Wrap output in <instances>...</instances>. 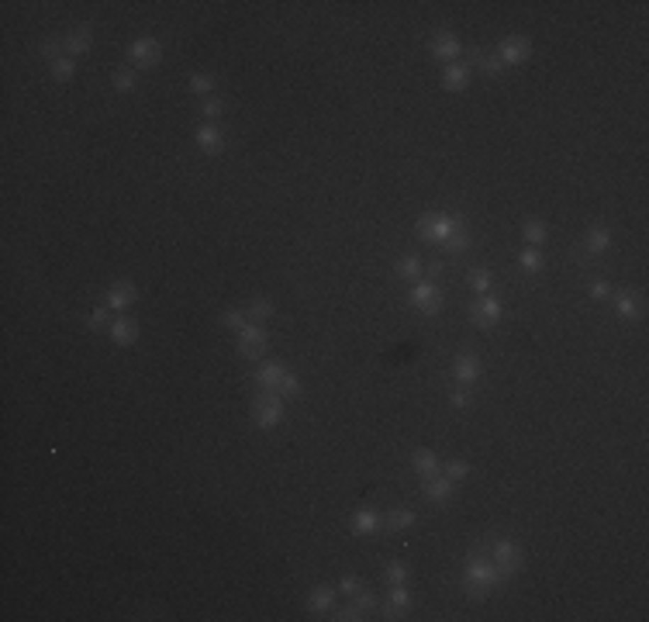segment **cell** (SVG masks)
<instances>
[{"instance_id": "1", "label": "cell", "mask_w": 649, "mask_h": 622, "mask_svg": "<svg viewBox=\"0 0 649 622\" xmlns=\"http://www.w3.org/2000/svg\"><path fill=\"white\" fill-rule=\"evenodd\" d=\"M463 577H467V581H480V584H491V588L504 581L501 570L494 567V560L487 557V543H477L467 553V570H463Z\"/></svg>"}, {"instance_id": "2", "label": "cell", "mask_w": 649, "mask_h": 622, "mask_svg": "<svg viewBox=\"0 0 649 622\" xmlns=\"http://www.w3.org/2000/svg\"><path fill=\"white\" fill-rule=\"evenodd\" d=\"M487 543V557L494 560V567L501 570V577L508 581V577H515L521 567H525V560H521V550L511 540H484Z\"/></svg>"}, {"instance_id": "3", "label": "cell", "mask_w": 649, "mask_h": 622, "mask_svg": "<svg viewBox=\"0 0 649 622\" xmlns=\"http://www.w3.org/2000/svg\"><path fill=\"white\" fill-rule=\"evenodd\" d=\"M456 229H460V222L449 218V214H421V218H418V239H421V242H436V246H442Z\"/></svg>"}, {"instance_id": "4", "label": "cell", "mask_w": 649, "mask_h": 622, "mask_svg": "<svg viewBox=\"0 0 649 622\" xmlns=\"http://www.w3.org/2000/svg\"><path fill=\"white\" fill-rule=\"evenodd\" d=\"M253 418H256L260 429L280 425V418H284V398H280L277 391H262L260 398L253 401Z\"/></svg>"}, {"instance_id": "5", "label": "cell", "mask_w": 649, "mask_h": 622, "mask_svg": "<svg viewBox=\"0 0 649 622\" xmlns=\"http://www.w3.org/2000/svg\"><path fill=\"white\" fill-rule=\"evenodd\" d=\"M408 301H411L421 315H439L442 311V290L436 287V280H415L411 290H408Z\"/></svg>"}, {"instance_id": "6", "label": "cell", "mask_w": 649, "mask_h": 622, "mask_svg": "<svg viewBox=\"0 0 649 622\" xmlns=\"http://www.w3.org/2000/svg\"><path fill=\"white\" fill-rule=\"evenodd\" d=\"M238 353L245 356V360H260L262 353H266V329H262L260 322H245L242 329H238Z\"/></svg>"}, {"instance_id": "7", "label": "cell", "mask_w": 649, "mask_h": 622, "mask_svg": "<svg viewBox=\"0 0 649 622\" xmlns=\"http://www.w3.org/2000/svg\"><path fill=\"white\" fill-rule=\"evenodd\" d=\"M501 315H504V308H501V301L491 298V294H484L480 301L470 305V322H473L477 329H491V325H497Z\"/></svg>"}, {"instance_id": "8", "label": "cell", "mask_w": 649, "mask_h": 622, "mask_svg": "<svg viewBox=\"0 0 649 622\" xmlns=\"http://www.w3.org/2000/svg\"><path fill=\"white\" fill-rule=\"evenodd\" d=\"M528 55H532V45H528L525 35H508L497 49V59L504 66H521V62H528Z\"/></svg>"}, {"instance_id": "9", "label": "cell", "mask_w": 649, "mask_h": 622, "mask_svg": "<svg viewBox=\"0 0 649 622\" xmlns=\"http://www.w3.org/2000/svg\"><path fill=\"white\" fill-rule=\"evenodd\" d=\"M159 55H162V45H159L156 38H135L128 45V59L138 66V70H149V66H156L159 62Z\"/></svg>"}, {"instance_id": "10", "label": "cell", "mask_w": 649, "mask_h": 622, "mask_svg": "<svg viewBox=\"0 0 649 622\" xmlns=\"http://www.w3.org/2000/svg\"><path fill=\"white\" fill-rule=\"evenodd\" d=\"M408 609H411V591H408L404 584H394V588H390V595H387V605L380 609V612H384V619L387 622L401 619Z\"/></svg>"}, {"instance_id": "11", "label": "cell", "mask_w": 649, "mask_h": 622, "mask_svg": "<svg viewBox=\"0 0 649 622\" xmlns=\"http://www.w3.org/2000/svg\"><path fill=\"white\" fill-rule=\"evenodd\" d=\"M90 45H94V28L90 25H77L66 38H62V49H66L70 59H73V55H83V52H90Z\"/></svg>"}, {"instance_id": "12", "label": "cell", "mask_w": 649, "mask_h": 622, "mask_svg": "<svg viewBox=\"0 0 649 622\" xmlns=\"http://www.w3.org/2000/svg\"><path fill=\"white\" fill-rule=\"evenodd\" d=\"M460 52H463V45H460V38H456L453 31H439V35L432 38V55H436L439 62H445V66H449Z\"/></svg>"}, {"instance_id": "13", "label": "cell", "mask_w": 649, "mask_h": 622, "mask_svg": "<svg viewBox=\"0 0 649 622\" xmlns=\"http://www.w3.org/2000/svg\"><path fill=\"white\" fill-rule=\"evenodd\" d=\"M135 298H138V287L131 284V280H118V284L107 290V301H104V305L111 311H125L131 301H135Z\"/></svg>"}, {"instance_id": "14", "label": "cell", "mask_w": 649, "mask_h": 622, "mask_svg": "<svg viewBox=\"0 0 649 622\" xmlns=\"http://www.w3.org/2000/svg\"><path fill=\"white\" fill-rule=\"evenodd\" d=\"M421 491H425V498H428L432 505H445V501L453 498V481H449V477H439V474H432V477H425Z\"/></svg>"}, {"instance_id": "15", "label": "cell", "mask_w": 649, "mask_h": 622, "mask_svg": "<svg viewBox=\"0 0 649 622\" xmlns=\"http://www.w3.org/2000/svg\"><path fill=\"white\" fill-rule=\"evenodd\" d=\"M197 146H201V153L204 156H218L221 149H225V135H221V129L218 125H201L197 129Z\"/></svg>"}, {"instance_id": "16", "label": "cell", "mask_w": 649, "mask_h": 622, "mask_svg": "<svg viewBox=\"0 0 649 622\" xmlns=\"http://www.w3.org/2000/svg\"><path fill=\"white\" fill-rule=\"evenodd\" d=\"M107 329H111V339H114L118 346H131V342L138 339V322L128 318V315H118Z\"/></svg>"}, {"instance_id": "17", "label": "cell", "mask_w": 649, "mask_h": 622, "mask_svg": "<svg viewBox=\"0 0 649 622\" xmlns=\"http://www.w3.org/2000/svg\"><path fill=\"white\" fill-rule=\"evenodd\" d=\"M608 249H611V232H608L604 225L587 229V239H584V253H587V256H584V259L601 256V253H608Z\"/></svg>"}, {"instance_id": "18", "label": "cell", "mask_w": 649, "mask_h": 622, "mask_svg": "<svg viewBox=\"0 0 649 622\" xmlns=\"http://www.w3.org/2000/svg\"><path fill=\"white\" fill-rule=\"evenodd\" d=\"M453 373H456L460 384H473V381L480 377V360H477L473 353H460V356L453 360Z\"/></svg>"}, {"instance_id": "19", "label": "cell", "mask_w": 649, "mask_h": 622, "mask_svg": "<svg viewBox=\"0 0 649 622\" xmlns=\"http://www.w3.org/2000/svg\"><path fill=\"white\" fill-rule=\"evenodd\" d=\"M442 87L445 90H467L470 87V66L467 62H449L442 70Z\"/></svg>"}, {"instance_id": "20", "label": "cell", "mask_w": 649, "mask_h": 622, "mask_svg": "<svg viewBox=\"0 0 649 622\" xmlns=\"http://www.w3.org/2000/svg\"><path fill=\"white\" fill-rule=\"evenodd\" d=\"M284 377H287V370H284V363H280V360L262 363L260 370H256V381H260V388H262V391H277Z\"/></svg>"}, {"instance_id": "21", "label": "cell", "mask_w": 649, "mask_h": 622, "mask_svg": "<svg viewBox=\"0 0 649 622\" xmlns=\"http://www.w3.org/2000/svg\"><path fill=\"white\" fill-rule=\"evenodd\" d=\"M349 529H353L356 536H370V533L380 529V515H377L373 508H360V512H353V518H349Z\"/></svg>"}, {"instance_id": "22", "label": "cell", "mask_w": 649, "mask_h": 622, "mask_svg": "<svg viewBox=\"0 0 649 622\" xmlns=\"http://www.w3.org/2000/svg\"><path fill=\"white\" fill-rule=\"evenodd\" d=\"M411 466H415L418 477H432V474H439V457L432 449H415L411 453Z\"/></svg>"}, {"instance_id": "23", "label": "cell", "mask_w": 649, "mask_h": 622, "mask_svg": "<svg viewBox=\"0 0 649 622\" xmlns=\"http://www.w3.org/2000/svg\"><path fill=\"white\" fill-rule=\"evenodd\" d=\"M380 525L387 529V533H401V529H411L415 525V512L411 508H394L387 515L380 518Z\"/></svg>"}, {"instance_id": "24", "label": "cell", "mask_w": 649, "mask_h": 622, "mask_svg": "<svg viewBox=\"0 0 649 622\" xmlns=\"http://www.w3.org/2000/svg\"><path fill=\"white\" fill-rule=\"evenodd\" d=\"M332 601H335V591L328 584H318V588H311V595H308V612L321 616V612L332 609Z\"/></svg>"}, {"instance_id": "25", "label": "cell", "mask_w": 649, "mask_h": 622, "mask_svg": "<svg viewBox=\"0 0 649 622\" xmlns=\"http://www.w3.org/2000/svg\"><path fill=\"white\" fill-rule=\"evenodd\" d=\"M394 273L401 277V280H408V284H415L418 277H421V259L411 256V253H404V256H397L394 263Z\"/></svg>"}, {"instance_id": "26", "label": "cell", "mask_w": 649, "mask_h": 622, "mask_svg": "<svg viewBox=\"0 0 649 622\" xmlns=\"http://www.w3.org/2000/svg\"><path fill=\"white\" fill-rule=\"evenodd\" d=\"M470 246H473V239H470V232L463 229V225H460L456 232L442 242V249H445L449 256H463V253H470Z\"/></svg>"}, {"instance_id": "27", "label": "cell", "mask_w": 649, "mask_h": 622, "mask_svg": "<svg viewBox=\"0 0 649 622\" xmlns=\"http://www.w3.org/2000/svg\"><path fill=\"white\" fill-rule=\"evenodd\" d=\"M470 59H477V66H480L487 77H501V73H504V62H501L497 55H487V52H480V49H470Z\"/></svg>"}, {"instance_id": "28", "label": "cell", "mask_w": 649, "mask_h": 622, "mask_svg": "<svg viewBox=\"0 0 649 622\" xmlns=\"http://www.w3.org/2000/svg\"><path fill=\"white\" fill-rule=\"evenodd\" d=\"M521 235H525V242H528V246H543L545 235H549V229H545V222L532 218V222H525V225H521Z\"/></svg>"}, {"instance_id": "29", "label": "cell", "mask_w": 649, "mask_h": 622, "mask_svg": "<svg viewBox=\"0 0 649 622\" xmlns=\"http://www.w3.org/2000/svg\"><path fill=\"white\" fill-rule=\"evenodd\" d=\"M643 311H639V298L636 294H619V318L622 322H636Z\"/></svg>"}, {"instance_id": "30", "label": "cell", "mask_w": 649, "mask_h": 622, "mask_svg": "<svg viewBox=\"0 0 649 622\" xmlns=\"http://www.w3.org/2000/svg\"><path fill=\"white\" fill-rule=\"evenodd\" d=\"M467 284L477 290V294H491V270H484V266H477V270H470V277H467Z\"/></svg>"}, {"instance_id": "31", "label": "cell", "mask_w": 649, "mask_h": 622, "mask_svg": "<svg viewBox=\"0 0 649 622\" xmlns=\"http://www.w3.org/2000/svg\"><path fill=\"white\" fill-rule=\"evenodd\" d=\"M543 253L536 249V246H528V249H521L518 253V266L521 270H528V273H536V270H543Z\"/></svg>"}, {"instance_id": "32", "label": "cell", "mask_w": 649, "mask_h": 622, "mask_svg": "<svg viewBox=\"0 0 649 622\" xmlns=\"http://www.w3.org/2000/svg\"><path fill=\"white\" fill-rule=\"evenodd\" d=\"M273 301H270V298H256V301H253V305H249V318H253V322H266V318H273Z\"/></svg>"}, {"instance_id": "33", "label": "cell", "mask_w": 649, "mask_h": 622, "mask_svg": "<svg viewBox=\"0 0 649 622\" xmlns=\"http://www.w3.org/2000/svg\"><path fill=\"white\" fill-rule=\"evenodd\" d=\"M384 581H387V588H394V584H408V567H404L401 560H390L387 570H384Z\"/></svg>"}, {"instance_id": "34", "label": "cell", "mask_w": 649, "mask_h": 622, "mask_svg": "<svg viewBox=\"0 0 649 622\" xmlns=\"http://www.w3.org/2000/svg\"><path fill=\"white\" fill-rule=\"evenodd\" d=\"M49 70H52V77H55V80H70L73 73H77V59L62 55V59H55V62H49Z\"/></svg>"}, {"instance_id": "35", "label": "cell", "mask_w": 649, "mask_h": 622, "mask_svg": "<svg viewBox=\"0 0 649 622\" xmlns=\"http://www.w3.org/2000/svg\"><path fill=\"white\" fill-rule=\"evenodd\" d=\"M111 315H114V311L107 308V305H101V308H94V311H90V318H87V325H90V329H94V332H101V329H104V325H111V322H114V318H111Z\"/></svg>"}, {"instance_id": "36", "label": "cell", "mask_w": 649, "mask_h": 622, "mask_svg": "<svg viewBox=\"0 0 649 622\" xmlns=\"http://www.w3.org/2000/svg\"><path fill=\"white\" fill-rule=\"evenodd\" d=\"M463 595H467L470 601H484V598L491 595V584H480V581H467V577H463Z\"/></svg>"}, {"instance_id": "37", "label": "cell", "mask_w": 649, "mask_h": 622, "mask_svg": "<svg viewBox=\"0 0 649 622\" xmlns=\"http://www.w3.org/2000/svg\"><path fill=\"white\" fill-rule=\"evenodd\" d=\"M135 83H138L135 70H118V73H114V90H121V94L135 90Z\"/></svg>"}, {"instance_id": "38", "label": "cell", "mask_w": 649, "mask_h": 622, "mask_svg": "<svg viewBox=\"0 0 649 622\" xmlns=\"http://www.w3.org/2000/svg\"><path fill=\"white\" fill-rule=\"evenodd\" d=\"M356 601H353V605H356V609H360V612H373V609H377V605H380V601H377V595H373V591H366V588H360V591H356Z\"/></svg>"}, {"instance_id": "39", "label": "cell", "mask_w": 649, "mask_h": 622, "mask_svg": "<svg viewBox=\"0 0 649 622\" xmlns=\"http://www.w3.org/2000/svg\"><path fill=\"white\" fill-rule=\"evenodd\" d=\"M221 325H228V329H235V332H238V329L245 325V311L225 308V311H221Z\"/></svg>"}, {"instance_id": "40", "label": "cell", "mask_w": 649, "mask_h": 622, "mask_svg": "<svg viewBox=\"0 0 649 622\" xmlns=\"http://www.w3.org/2000/svg\"><path fill=\"white\" fill-rule=\"evenodd\" d=\"M194 94H211L214 90V77H208V73H197V77H190V83H187Z\"/></svg>"}, {"instance_id": "41", "label": "cell", "mask_w": 649, "mask_h": 622, "mask_svg": "<svg viewBox=\"0 0 649 622\" xmlns=\"http://www.w3.org/2000/svg\"><path fill=\"white\" fill-rule=\"evenodd\" d=\"M277 394H280V398H301V381L287 373L284 381H280V388H277Z\"/></svg>"}, {"instance_id": "42", "label": "cell", "mask_w": 649, "mask_h": 622, "mask_svg": "<svg viewBox=\"0 0 649 622\" xmlns=\"http://www.w3.org/2000/svg\"><path fill=\"white\" fill-rule=\"evenodd\" d=\"M467 474H470V464H467V460H453V464L445 466V477H449V481H463Z\"/></svg>"}, {"instance_id": "43", "label": "cell", "mask_w": 649, "mask_h": 622, "mask_svg": "<svg viewBox=\"0 0 649 622\" xmlns=\"http://www.w3.org/2000/svg\"><path fill=\"white\" fill-rule=\"evenodd\" d=\"M449 401H453V405H456V408H470V401H473V394H470L467 391V384H460V388L453 391V394H449Z\"/></svg>"}, {"instance_id": "44", "label": "cell", "mask_w": 649, "mask_h": 622, "mask_svg": "<svg viewBox=\"0 0 649 622\" xmlns=\"http://www.w3.org/2000/svg\"><path fill=\"white\" fill-rule=\"evenodd\" d=\"M201 111H204V118H211V125H214V118H221V114H225V104L218 101V97H211V101H204Z\"/></svg>"}, {"instance_id": "45", "label": "cell", "mask_w": 649, "mask_h": 622, "mask_svg": "<svg viewBox=\"0 0 649 622\" xmlns=\"http://www.w3.org/2000/svg\"><path fill=\"white\" fill-rule=\"evenodd\" d=\"M332 619H335V622H360V619H366V612H360L356 605H349V609H342V612H335Z\"/></svg>"}, {"instance_id": "46", "label": "cell", "mask_w": 649, "mask_h": 622, "mask_svg": "<svg viewBox=\"0 0 649 622\" xmlns=\"http://www.w3.org/2000/svg\"><path fill=\"white\" fill-rule=\"evenodd\" d=\"M42 55H45L49 62H55V59H62V42H55V38H49V42L42 45Z\"/></svg>"}, {"instance_id": "47", "label": "cell", "mask_w": 649, "mask_h": 622, "mask_svg": "<svg viewBox=\"0 0 649 622\" xmlns=\"http://www.w3.org/2000/svg\"><path fill=\"white\" fill-rule=\"evenodd\" d=\"M338 588H342L345 595H356V591L363 588V581H360V577H353V574H345V577L338 581Z\"/></svg>"}, {"instance_id": "48", "label": "cell", "mask_w": 649, "mask_h": 622, "mask_svg": "<svg viewBox=\"0 0 649 622\" xmlns=\"http://www.w3.org/2000/svg\"><path fill=\"white\" fill-rule=\"evenodd\" d=\"M608 294H611V284H608V280H594V284H591V298L601 301V298H608Z\"/></svg>"}, {"instance_id": "49", "label": "cell", "mask_w": 649, "mask_h": 622, "mask_svg": "<svg viewBox=\"0 0 649 622\" xmlns=\"http://www.w3.org/2000/svg\"><path fill=\"white\" fill-rule=\"evenodd\" d=\"M442 270H445V263H442V259H436V263H432V266H428V273H432V280H436V277H442Z\"/></svg>"}]
</instances>
